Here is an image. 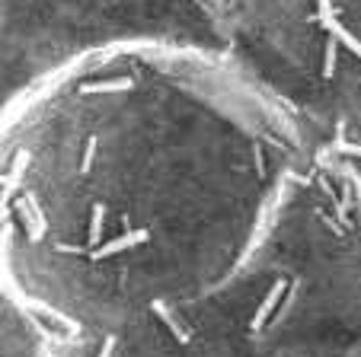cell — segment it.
I'll return each mask as SVG.
<instances>
[{
  "instance_id": "obj_2",
  "label": "cell",
  "mask_w": 361,
  "mask_h": 357,
  "mask_svg": "<svg viewBox=\"0 0 361 357\" xmlns=\"http://www.w3.org/2000/svg\"><path fill=\"white\" fill-rule=\"evenodd\" d=\"M310 275L279 239L224 287L106 332L39 342L35 357H304L314 338Z\"/></svg>"
},
{
  "instance_id": "obj_1",
  "label": "cell",
  "mask_w": 361,
  "mask_h": 357,
  "mask_svg": "<svg viewBox=\"0 0 361 357\" xmlns=\"http://www.w3.org/2000/svg\"><path fill=\"white\" fill-rule=\"evenodd\" d=\"M317 154L231 48H80L0 108V300L58 342L212 294L272 249Z\"/></svg>"
},
{
  "instance_id": "obj_3",
  "label": "cell",
  "mask_w": 361,
  "mask_h": 357,
  "mask_svg": "<svg viewBox=\"0 0 361 357\" xmlns=\"http://www.w3.org/2000/svg\"><path fill=\"white\" fill-rule=\"evenodd\" d=\"M252 58H240L291 106L317 150L361 160V0H256Z\"/></svg>"
}]
</instances>
